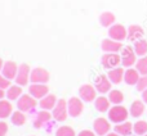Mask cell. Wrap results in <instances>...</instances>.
Wrapping results in <instances>:
<instances>
[{
	"instance_id": "6da1fadb",
	"label": "cell",
	"mask_w": 147,
	"mask_h": 136,
	"mask_svg": "<svg viewBox=\"0 0 147 136\" xmlns=\"http://www.w3.org/2000/svg\"><path fill=\"white\" fill-rule=\"evenodd\" d=\"M129 111L125 108L121 104H117V105H112L111 108L107 112V117H109L110 122L112 123H121V122H125L129 117Z\"/></svg>"
},
{
	"instance_id": "7a4b0ae2",
	"label": "cell",
	"mask_w": 147,
	"mask_h": 136,
	"mask_svg": "<svg viewBox=\"0 0 147 136\" xmlns=\"http://www.w3.org/2000/svg\"><path fill=\"white\" fill-rule=\"evenodd\" d=\"M36 105H38V100L34 96H31L30 94H23L17 100L18 111L23 112V113H31V112H34Z\"/></svg>"
},
{
	"instance_id": "3957f363",
	"label": "cell",
	"mask_w": 147,
	"mask_h": 136,
	"mask_svg": "<svg viewBox=\"0 0 147 136\" xmlns=\"http://www.w3.org/2000/svg\"><path fill=\"white\" fill-rule=\"evenodd\" d=\"M52 116L56 122H63L69 117V108H67V101L65 99H59L57 101L56 107L52 111Z\"/></svg>"
},
{
	"instance_id": "277c9868",
	"label": "cell",
	"mask_w": 147,
	"mask_h": 136,
	"mask_svg": "<svg viewBox=\"0 0 147 136\" xmlns=\"http://www.w3.org/2000/svg\"><path fill=\"white\" fill-rule=\"evenodd\" d=\"M120 57H121L123 67H125V68H130V67L136 66V63H137V61H138L137 54H136L134 49H133L132 46H123Z\"/></svg>"
},
{
	"instance_id": "5b68a950",
	"label": "cell",
	"mask_w": 147,
	"mask_h": 136,
	"mask_svg": "<svg viewBox=\"0 0 147 136\" xmlns=\"http://www.w3.org/2000/svg\"><path fill=\"white\" fill-rule=\"evenodd\" d=\"M97 93L98 91L96 90L94 85H90V83H85V85H81L79 87V98L85 103H92L96 100Z\"/></svg>"
},
{
	"instance_id": "8992f818",
	"label": "cell",
	"mask_w": 147,
	"mask_h": 136,
	"mask_svg": "<svg viewBox=\"0 0 147 136\" xmlns=\"http://www.w3.org/2000/svg\"><path fill=\"white\" fill-rule=\"evenodd\" d=\"M101 64L106 69H112L121 64V57L119 53H105L101 57Z\"/></svg>"
},
{
	"instance_id": "52a82bcc",
	"label": "cell",
	"mask_w": 147,
	"mask_h": 136,
	"mask_svg": "<svg viewBox=\"0 0 147 136\" xmlns=\"http://www.w3.org/2000/svg\"><path fill=\"white\" fill-rule=\"evenodd\" d=\"M67 108H69V116L72 118L79 117L84 111V101L78 96H72L67 100Z\"/></svg>"
},
{
	"instance_id": "ba28073f",
	"label": "cell",
	"mask_w": 147,
	"mask_h": 136,
	"mask_svg": "<svg viewBox=\"0 0 147 136\" xmlns=\"http://www.w3.org/2000/svg\"><path fill=\"white\" fill-rule=\"evenodd\" d=\"M51 75L45 68L41 67H36L34 69H31V75H30V82L31 83H48Z\"/></svg>"
},
{
	"instance_id": "9c48e42d",
	"label": "cell",
	"mask_w": 147,
	"mask_h": 136,
	"mask_svg": "<svg viewBox=\"0 0 147 136\" xmlns=\"http://www.w3.org/2000/svg\"><path fill=\"white\" fill-rule=\"evenodd\" d=\"M109 33V37L112 39V40L116 41H124L125 39L128 37V28H125L123 25L120 23H115L107 31Z\"/></svg>"
},
{
	"instance_id": "30bf717a",
	"label": "cell",
	"mask_w": 147,
	"mask_h": 136,
	"mask_svg": "<svg viewBox=\"0 0 147 136\" xmlns=\"http://www.w3.org/2000/svg\"><path fill=\"white\" fill-rule=\"evenodd\" d=\"M111 130V123L110 119L105 118V117H98L94 119L93 122V131L98 136H106Z\"/></svg>"
},
{
	"instance_id": "8fae6325",
	"label": "cell",
	"mask_w": 147,
	"mask_h": 136,
	"mask_svg": "<svg viewBox=\"0 0 147 136\" xmlns=\"http://www.w3.org/2000/svg\"><path fill=\"white\" fill-rule=\"evenodd\" d=\"M30 75H31V68L28 67V64L22 63L18 66V72L16 76L14 81L17 85L20 86H26L28 85V81H30Z\"/></svg>"
},
{
	"instance_id": "7c38bea8",
	"label": "cell",
	"mask_w": 147,
	"mask_h": 136,
	"mask_svg": "<svg viewBox=\"0 0 147 136\" xmlns=\"http://www.w3.org/2000/svg\"><path fill=\"white\" fill-rule=\"evenodd\" d=\"M111 85H112V82L110 81V78L107 75L97 76L96 81H94V87H96V90L98 91L101 95L109 94L110 91H111Z\"/></svg>"
},
{
	"instance_id": "4fadbf2b",
	"label": "cell",
	"mask_w": 147,
	"mask_h": 136,
	"mask_svg": "<svg viewBox=\"0 0 147 136\" xmlns=\"http://www.w3.org/2000/svg\"><path fill=\"white\" fill-rule=\"evenodd\" d=\"M28 94L34 96L36 100H40L49 94V87L47 83H31L28 86Z\"/></svg>"
},
{
	"instance_id": "5bb4252c",
	"label": "cell",
	"mask_w": 147,
	"mask_h": 136,
	"mask_svg": "<svg viewBox=\"0 0 147 136\" xmlns=\"http://www.w3.org/2000/svg\"><path fill=\"white\" fill-rule=\"evenodd\" d=\"M52 118H53V116H52L51 112L41 109V111H39L38 113L35 114V117H34V121H32L34 127H35V129H41V127H44L45 125H48Z\"/></svg>"
},
{
	"instance_id": "9a60e30c",
	"label": "cell",
	"mask_w": 147,
	"mask_h": 136,
	"mask_svg": "<svg viewBox=\"0 0 147 136\" xmlns=\"http://www.w3.org/2000/svg\"><path fill=\"white\" fill-rule=\"evenodd\" d=\"M101 49L105 53H119L123 49V44L121 41H116L112 39H105L101 43Z\"/></svg>"
},
{
	"instance_id": "2e32d148",
	"label": "cell",
	"mask_w": 147,
	"mask_h": 136,
	"mask_svg": "<svg viewBox=\"0 0 147 136\" xmlns=\"http://www.w3.org/2000/svg\"><path fill=\"white\" fill-rule=\"evenodd\" d=\"M141 78V73L137 71V68H127L124 72V82L129 86H136Z\"/></svg>"
},
{
	"instance_id": "e0dca14e",
	"label": "cell",
	"mask_w": 147,
	"mask_h": 136,
	"mask_svg": "<svg viewBox=\"0 0 147 136\" xmlns=\"http://www.w3.org/2000/svg\"><path fill=\"white\" fill-rule=\"evenodd\" d=\"M17 72H18V66L16 62L13 61H8V62H4V66H3V69H1V75L5 76L8 80H14L16 76H17Z\"/></svg>"
},
{
	"instance_id": "ac0fdd59",
	"label": "cell",
	"mask_w": 147,
	"mask_h": 136,
	"mask_svg": "<svg viewBox=\"0 0 147 136\" xmlns=\"http://www.w3.org/2000/svg\"><path fill=\"white\" fill-rule=\"evenodd\" d=\"M57 101H58V99H57V96L54 95V94H48V95H45L43 99H40L39 107H40V109L51 112V111H53V108L56 107Z\"/></svg>"
},
{
	"instance_id": "d6986e66",
	"label": "cell",
	"mask_w": 147,
	"mask_h": 136,
	"mask_svg": "<svg viewBox=\"0 0 147 136\" xmlns=\"http://www.w3.org/2000/svg\"><path fill=\"white\" fill-rule=\"evenodd\" d=\"M22 95H23L22 86L17 85V83H16V85H10L9 87L5 90V96H7V99L10 101H17Z\"/></svg>"
},
{
	"instance_id": "ffe728a7",
	"label": "cell",
	"mask_w": 147,
	"mask_h": 136,
	"mask_svg": "<svg viewBox=\"0 0 147 136\" xmlns=\"http://www.w3.org/2000/svg\"><path fill=\"white\" fill-rule=\"evenodd\" d=\"M145 35V30L138 25H130L128 27V40L129 41H137L141 40Z\"/></svg>"
},
{
	"instance_id": "44dd1931",
	"label": "cell",
	"mask_w": 147,
	"mask_h": 136,
	"mask_svg": "<svg viewBox=\"0 0 147 136\" xmlns=\"http://www.w3.org/2000/svg\"><path fill=\"white\" fill-rule=\"evenodd\" d=\"M124 72L125 71L121 67H116L112 68V69H109L107 76H109L110 81L114 85H119V83H121V81H124Z\"/></svg>"
},
{
	"instance_id": "7402d4cb",
	"label": "cell",
	"mask_w": 147,
	"mask_h": 136,
	"mask_svg": "<svg viewBox=\"0 0 147 136\" xmlns=\"http://www.w3.org/2000/svg\"><path fill=\"white\" fill-rule=\"evenodd\" d=\"M94 107H96V109L98 112L105 113V112H109V109L111 108V101H110L109 96L105 95L97 96V99L94 100Z\"/></svg>"
},
{
	"instance_id": "603a6c76",
	"label": "cell",
	"mask_w": 147,
	"mask_h": 136,
	"mask_svg": "<svg viewBox=\"0 0 147 136\" xmlns=\"http://www.w3.org/2000/svg\"><path fill=\"white\" fill-rule=\"evenodd\" d=\"M145 113V103L143 100H134L129 108V114L134 118H140Z\"/></svg>"
},
{
	"instance_id": "cb8c5ba5",
	"label": "cell",
	"mask_w": 147,
	"mask_h": 136,
	"mask_svg": "<svg viewBox=\"0 0 147 136\" xmlns=\"http://www.w3.org/2000/svg\"><path fill=\"white\" fill-rule=\"evenodd\" d=\"M114 131L117 132L120 136H130L132 135V132H133V125L130 123V122H128V121L121 122V123L115 125Z\"/></svg>"
},
{
	"instance_id": "d4e9b609",
	"label": "cell",
	"mask_w": 147,
	"mask_h": 136,
	"mask_svg": "<svg viewBox=\"0 0 147 136\" xmlns=\"http://www.w3.org/2000/svg\"><path fill=\"white\" fill-rule=\"evenodd\" d=\"M115 22H116V17H115V14L111 12H103L99 15V25H101L102 27L110 28L112 25H115Z\"/></svg>"
},
{
	"instance_id": "484cf974",
	"label": "cell",
	"mask_w": 147,
	"mask_h": 136,
	"mask_svg": "<svg viewBox=\"0 0 147 136\" xmlns=\"http://www.w3.org/2000/svg\"><path fill=\"white\" fill-rule=\"evenodd\" d=\"M13 113V105L10 103V100H5L1 99L0 100V119H5L8 117H10Z\"/></svg>"
},
{
	"instance_id": "4316f807",
	"label": "cell",
	"mask_w": 147,
	"mask_h": 136,
	"mask_svg": "<svg viewBox=\"0 0 147 136\" xmlns=\"http://www.w3.org/2000/svg\"><path fill=\"white\" fill-rule=\"evenodd\" d=\"M137 57H145L147 55V40L145 39H141V40L134 41V45H133Z\"/></svg>"
},
{
	"instance_id": "83f0119b",
	"label": "cell",
	"mask_w": 147,
	"mask_h": 136,
	"mask_svg": "<svg viewBox=\"0 0 147 136\" xmlns=\"http://www.w3.org/2000/svg\"><path fill=\"white\" fill-rule=\"evenodd\" d=\"M10 122L14 126H23L26 123V114L21 111H16L10 116Z\"/></svg>"
},
{
	"instance_id": "f1b7e54d",
	"label": "cell",
	"mask_w": 147,
	"mask_h": 136,
	"mask_svg": "<svg viewBox=\"0 0 147 136\" xmlns=\"http://www.w3.org/2000/svg\"><path fill=\"white\" fill-rule=\"evenodd\" d=\"M109 99L111 101V104L117 105V104H121L124 101V94L120 90H117V89H114V90H111L109 93Z\"/></svg>"
},
{
	"instance_id": "f546056e",
	"label": "cell",
	"mask_w": 147,
	"mask_h": 136,
	"mask_svg": "<svg viewBox=\"0 0 147 136\" xmlns=\"http://www.w3.org/2000/svg\"><path fill=\"white\" fill-rule=\"evenodd\" d=\"M133 132H134L137 136L146 135L147 134V122L143 121V119L137 121L134 125H133Z\"/></svg>"
},
{
	"instance_id": "4dcf8cb0",
	"label": "cell",
	"mask_w": 147,
	"mask_h": 136,
	"mask_svg": "<svg viewBox=\"0 0 147 136\" xmlns=\"http://www.w3.org/2000/svg\"><path fill=\"white\" fill-rule=\"evenodd\" d=\"M56 136H78L75 130L70 126H59L56 130Z\"/></svg>"
},
{
	"instance_id": "1f68e13d",
	"label": "cell",
	"mask_w": 147,
	"mask_h": 136,
	"mask_svg": "<svg viewBox=\"0 0 147 136\" xmlns=\"http://www.w3.org/2000/svg\"><path fill=\"white\" fill-rule=\"evenodd\" d=\"M136 68H137V71L141 73V76L147 75V55L140 57V59H138L137 63H136Z\"/></svg>"
},
{
	"instance_id": "d6a6232c",
	"label": "cell",
	"mask_w": 147,
	"mask_h": 136,
	"mask_svg": "<svg viewBox=\"0 0 147 136\" xmlns=\"http://www.w3.org/2000/svg\"><path fill=\"white\" fill-rule=\"evenodd\" d=\"M136 87H137V90L141 91V93H142L143 90H146V89H147V75H142V76H141V78H140V81L137 82Z\"/></svg>"
},
{
	"instance_id": "836d02e7",
	"label": "cell",
	"mask_w": 147,
	"mask_h": 136,
	"mask_svg": "<svg viewBox=\"0 0 147 136\" xmlns=\"http://www.w3.org/2000/svg\"><path fill=\"white\" fill-rule=\"evenodd\" d=\"M12 85L10 83V80H8L5 76H3L1 73H0V89H3V90H7L9 86Z\"/></svg>"
},
{
	"instance_id": "e575fe53",
	"label": "cell",
	"mask_w": 147,
	"mask_h": 136,
	"mask_svg": "<svg viewBox=\"0 0 147 136\" xmlns=\"http://www.w3.org/2000/svg\"><path fill=\"white\" fill-rule=\"evenodd\" d=\"M8 123L4 121H0V136H5L8 134Z\"/></svg>"
},
{
	"instance_id": "d590c367",
	"label": "cell",
	"mask_w": 147,
	"mask_h": 136,
	"mask_svg": "<svg viewBox=\"0 0 147 136\" xmlns=\"http://www.w3.org/2000/svg\"><path fill=\"white\" fill-rule=\"evenodd\" d=\"M78 136H97V134L94 131H90V130H83L78 134Z\"/></svg>"
},
{
	"instance_id": "8d00e7d4",
	"label": "cell",
	"mask_w": 147,
	"mask_h": 136,
	"mask_svg": "<svg viewBox=\"0 0 147 136\" xmlns=\"http://www.w3.org/2000/svg\"><path fill=\"white\" fill-rule=\"evenodd\" d=\"M142 100H143L145 104H147V89L142 91Z\"/></svg>"
},
{
	"instance_id": "74e56055",
	"label": "cell",
	"mask_w": 147,
	"mask_h": 136,
	"mask_svg": "<svg viewBox=\"0 0 147 136\" xmlns=\"http://www.w3.org/2000/svg\"><path fill=\"white\" fill-rule=\"evenodd\" d=\"M5 98V90H3V89H0V100L1 99Z\"/></svg>"
},
{
	"instance_id": "f35d334b",
	"label": "cell",
	"mask_w": 147,
	"mask_h": 136,
	"mask_svg": "<svg viewBox=\"0 0 147 136\" xmlns=\"http://www.w3.org/2000/svg\"><path fill=\"white\" fill-rule=\"evenodd\" d=\"M106 136H120V135L117 134V132H115V131H114V132H109V134H107Z\"/></svg>"
},
{
	"instance_id": "ab89813d",
	"label": "cell",
	"mask_w": 147,
	"mask_h": 136,
	"mask_svg": "<svg viewBox=\"0 0 147 136\" xmlns=\"http://www.w3.org/2000/svg\"><path fill=\"white\" fill-rule=\"evenodd\" d=\"M3 66H4V61L0 58V73H1V69H3Z\"/></svg>"
},
{
	"instance_id": "60d3db41",
	"label": "cell",
	"mask_w": 147,
	"mask_h": 136,
	"mask_svg": "<svg viewBox=\"0 0 147 136\" xmlns=\"http://www.w3.org/2000/svg\"><path fill=\"white\" fill-rule=\"evenodd\" d=\"M130 136H137V135H130Z\"/></svg>"
},
{
	"instance_id": "b9f144b4",
	"label": "cell",
	"mask_w": 147,
	"mask_h": 136,
	"mask_svg": "<svg viewBox=\"0 0 147 136\" xmlns=\"http://www.w3.org/2000/svg\"><path fill=\"white\" fill-rule=\"evenodd\" d=\"M143 136H147V134H146V135H143Z\"/></svg>"
}]
</instances>
